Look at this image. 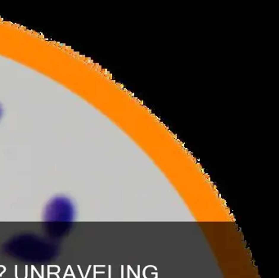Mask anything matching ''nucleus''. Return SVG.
Segmentation results:
<instances>
[{
  "mask_svg": "<svg viewBox=\"0 0 279 278\" xmlns=\"http://www.w3.org/2000/svg\"><path fill=\"white\" fill-rule=\"evenodd\" d=\"M138 278H140V266H138Z\"/></svg>",
  "mask_w": 279,
  "mask_h": 278,
  "instance_id": "1",
  "label": "nucleus"
},
{
  "mask_svg": "<svg viewBox=\"0 0 279 278\" xmlns=\"http://www.w3.org/2000/svg\"><path fill=\"white\" fill-rule=\"evenodd\" d=\"M121 272H122V274H121V278H124V266H121Z\"/></svg>",
  "mask_w": 279,
  "mask_h": 278,
  "instance_id": "2",
  "label": "nucleus"
},
{
  "mask_svg": "<svg viewBox=\"0 0 279 278\" xmlns=\"http://www.w3.org/2000/svg\"><path fill=\"white\" fill-rule=\"evenodd\" d=\"M130 265H129V266H128V278H130Z\"/></svg>",
  "mask_w": 279,
  "mask_h": 278,
  "instance_id": "3",
  "label": "nucleus"
}]
</instances>
